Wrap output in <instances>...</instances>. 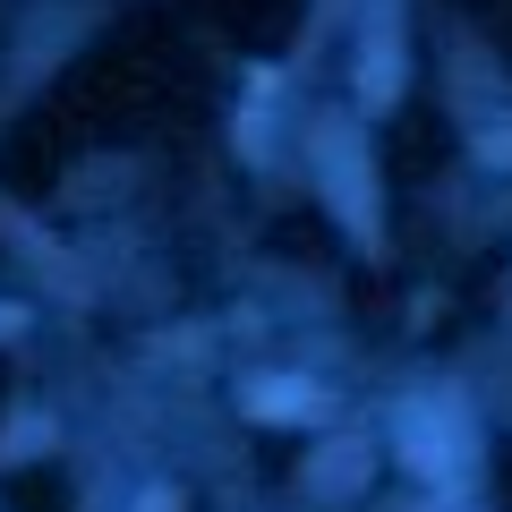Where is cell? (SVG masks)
<instances>
[{
	"mask_svg": "<svg viewBox=\"0 0 512 512\" xmlns=\"http://www.w3.org/2000/svg\"><path fill=\"white\" fill-rule=\"evenodd\" d=\"M137 512H171V495H154V504H137Z\"/></svg>",
	"mask_w": 512,
	"mask_h": 512,
	"instance_id": "obj_4",
	"label": "cell"
},
{
	"mask_svg": "<svg viewBox=\"0 0 512 512\" xmlns=\"http://www.w3.org/2000/svg\"><path fill=\"white\" fill-rule=\"evenodd\" d=\"M350 478H359V444H350V453H325V461H316V487H350Z\"/></svg>",
	"mask_w": 512,
	"mask_h": 512,
	"instance_id": "obj_3",
	"label": "cell"
},
{
	"mask_svg": "<svg viewBox=\"0 0 512 512\" xmlns=\"http://www.w3.org/2000/svg\"><path fill=\"white\" fill-rule=\"evenodd\" d=\"M470 453H478V427L461 419V402H419L402 419V461L419 478H436V487H453L470 470Z\"/></svg>",
	"mask_w": 512,
	"mask_h": 512,
	"instance_id": "obj_1",
	"label": "cell"
},
{
	"mask_svg": "<svg viewBox=\"0 0 512 512\" xmlns=\"http://www.w3.org/2000/svg\"><path fill=\"white\" fill-rule=\"evenodd\" d=\"M256 419H308V384H256Z\"/></svg>",
	"mask_w": 512,
	"mask_h": 512,
	"instance_id": "obj_2",
	"label": "cell"
}]
</instances>
